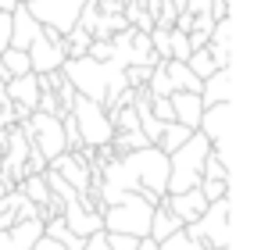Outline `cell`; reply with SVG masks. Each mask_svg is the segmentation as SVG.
Returning a JSON list of instances; mask_svg holds the SVG:
<instances>
[{
  "mask_svg": "<svg viewBox=\"0 0 261 250\" xmlns=\"http://www.w3.org/2000/svg\"><path fill=\"white\" fill-rule=\"evenodd\" d=\"M154 200H147L143 193H122L115 204L100 207V221L104 232H122L133 239H143L150 232V214H154Z\"/></svg>",
  "mask_w": 261,
  "mask_h": 250,
  "instance_id": "obj_1",
  "label": "cell"
},
{
  "mask_svg": "<svg viewBox=\"0 0 261 250\" xmlns=\"http://www.w3.org/2000/svg\"><path fill=\"white\" fill-rule=\"evenodd\" d=\"M207 150H211V143H207L200 132H193L179 150H172V154H168V186H165V193L193 189V186L200 182V168H204Z\"/></svg>",
  "mask_w": 261,
  "mask_h": 250,
  "instance_id": "obj_2",
  "label": "cell"
},
{
  "mask_svg": "<svg viewBox=\"0 0 261 250\" xmlns=\"http://www.w3.org/2000/svg\"><path fill=\"white\" fill-rule=\"evenodd\" d=\"M193 239H200L207 250L215 246H232V193L222 200H211L204 207V214L193 225H182Z\"/></svg>",
  "mask_w": 261,
  "mask_h": 250,
  "instance_id": "obj_3",
  "label": "cell"
},
{
  "mask_svg": "<svg viewBox=\"0 0 261 250\" xmlns=\"http://www.w3.org/2000/svg\"><path fill=\"white\" fill-rule=\"evenodd\" d=\"M72 118H75V129H79V140H83V147H108L111 143V136H115V125H111V118H108V111H104V104H97V100H90V97H79L75 93V100H72V111H68Z\"/></svg>",
  "mask_w": 261,
  "mask_h": 250,
  "instance_id": "obj_4",
  "label": "cell"
},
{
  "mask_svg": "<svg viewBox=\"0 0 261 250\" xmlns=\"http://www.w3.org/2000/svg\"><path fill=\"white\" fill-rule=\"evenodd\" d=\"M86 0H25V11L43 25L54 29L61 36H68L79 25V11H83Z\"/></svg>",
  "mask_w": 261,
  "mask_h": 250,
  "instance_id": "obj_5",
  "label": "cell"
},
{
  "mask_svg": "<svg viewBox=\"0 0 261 250\" xmlns=\"http://www.w3.org/2000/svg\"><path fill=\"white\" fill-rule=\"evenodd\" d=\"M29 68L36 72V75H47V72H58L61 65H65V36L61 33H54V29H43L40 25V36L29 43Z\"/></svg>",
  "mask_w": 261,
  "mask_h": 250,
  "instance_id": "obj_6",
  "label": "cell"
},
{
  "mask_svg": "<svg viewBox=\"0 0 261 250\" xmlns=\"http://www.w3.org/2000/svg\"><path fill=\"white\" fill-rule=\"evenodd\" d=\"M4 97L15 104V115H18V122H22V118H29V115L36 111V100H40V79H36V72H25V75H15V79H8V86H4Z\"/></svg>",
  "mask_w": 261,
  "mask_h": 250,
  "instance_id": "obj_7",
  "label": "cell"
},
{
  "mask_svg": "<svg viewBox=\"0 0 261 250\" xmlns=\"http://www.w3.org/2000/svg\"><path fill=\"white\" fill-rule=\"evenodd\" d=\"M47 168H50V172H58V175H61L75 193H90V179H93V172H90V164H86V161H79V154L65 150V154H58Z\"/></svg>",
  "mask_w": 261,
  "mask_h": 250,
  "instance_id": "obj_8",
  "label": "cell"
},
{
  "mask_svg": "<svg viewBox=\"0 0 261 250\" xmlns=\"http://www.w3.org/2000/svg\"><path fill=\"white\" fill-rule=\"evenodd\" d=\"M161 204H165V207H168L182 225H193V221L204 214V207H207V200H204L200 186L182 189V193H165V197H161Z\"/></svg>",
  "mask_w": 261,
  "mask_h": 250,
  "instance_id": "obj_9",
  "label": "cell"
},
{
  "mask_svg": "<svg viewBox=\"0 0 261 250\" xmlns=\"http://www.w3.org/2000/svg\"><path fill=\"white\" fill-rule=\"evenodd\" d=\"M43 236V218H22L11 229H0V250H29Z\"/></svg>",
  "mask_w": 261,
  "mask_h": 250,
  "instance_id": "obj_10",
  "label": "cell"
},
{
  "mask_svg": "<svg viewBox=\"0 0 261 250\" xmlns=\"http://www.w3.org/2000/svg\"><path fill=\"white\" fill-rule=\"evenodd\" d=\"M200 100L204 107L211 104H232V68H218L200 82Z\"/></svg>",
  "mask_w": 261,
  "mask_h": 250,
  "instance_id": "obj_11",
  "label": "cell"
},
{
  "mask_svg": "<svg viewBox=\"0 0 261 250\" xmlns=\"http://www.w3.org/2000/svg\"><path fill=\"white\" fill-rule=\"evenodd\" d=\"M168 104H172V115H175V122L197 132V125H200V115H204V100H200V93H179V90H175V93L168 97Z\"/></svg>",
  "mask_w": 261,
  "mask_h": 250,
  "instance_id": "obj_12",
  "label": "cell"
},
{
  "mask_svg": "<svg viewBox=\"0 0 261 250\" xmlns=\"http://www.w3.org/2000/svg\"><path fill=\"white\" fill-rule=\"evenodd\" d=\"M40 36V22L25 11V4H18L11 11V47L15 50H29V43Z\"/></svg>",
  "mask_w": 261,
  "mask_h": 250,
  "instance_id": "obj_13",
  "label": "cell"
},
{
  "mask_svg": "<svg viewBox=\"0 0 261 250\" xmlns=\"http://www.w3.org/2000/svg\"><path fill=\"white\" fill-rule=\"evenodd\" d=\"M165 75H168V82H172V93L179 90V93H200V79L186 68V61H165Z\"/></svg>",
  "mask_w": 261,
  "mask_h": 250,
  "instance_id": "obj_14",
  "label": "cell"
},
{
  "mask_svg": "<svg viewBox=\"0 0 261 250\" xmlns=\"http://www.w3.org/2000/svg\"><path fill=\"white\" fill-rule=\"evenodd\" d=\"M136 243L140 239H133V236H122V232H93V236H86L83 239V250H136Z\"/></svg>",
  "mask_w": 261,
  "mask_h": 250,
  "instance_id": "obj_15",
  "label": "cell"
},
{
  "mask_svg": "<svg viewBox=\"0 0 261 250\" xmlns=\"http://www.w3.org/2000/svg\"><path fill=\"white\" fill-rule=\"evenodd\" d=\"M179 229H182V221H179L165 204H158V207H154V214H150V232H147V236H150L154 243H161V239H168V236H172V232H179Z\"/></svg>",
  "mask_w": 261,
  "mask_h": 250,
  "instance_id": "obj_16",
  "label": "cell"
},
{
  "mask_svg": "<svg viewBox=\"0 0 261 250\" xmlns=\"http://www.w3.org/2000/svg\"><path fill=\"white\" fill-rule=\"evenodd\" d=\"M193 136V129H186V125H179V122H165V129H161V136H158V150L161 154H172V150H179L186 140Z\"/></svg>",
  "mask_w": 261,
  "mask_h": 250,
  "instance_id": "obj_17",
  "label": "cell"
},
{
  "mask_svg": "<svg viewBox=\"0 0 261 250\" xmlns=\"http://www.w3.org/2000/svg\"><path fill=\"white\" fill-rule=\"evenodd\" d=\"M122 29H129V22H125L122 15H100V11H97V22H93L90 36H93V40H111V36L122 33Z\"/></svg>",
  "mask_w": 261,
  "mask_h": 250,
  "instance_id": "obj_18",
  "label": "cell"
},
{
  "mask_svg": "<svg viewBox=\"0 0 261 250\" xmlns=\"http://www.w3.org/2000/svg\"><path fill=\"white\" fill-rule=\"evenodd\" d=\"M143 147H150V140L136 129V132H115L111 136V150H115V157H122V154H133V150H143Z\"/></svg>",
  "mask_w": 261,
  "mask_h": 250,
  "instance_id": "obj_19",
  "label": "cell"
},
{
  "mask_svg": "<svg viewBox=\"0 0 261 250\" xmlns=\"http://www.w3.org/2000/svg\"><path fill=\"white\" fill-rule=\"evenodd\" d=\"M18 189H22V197L33 200L36 207H43V204L50 200V189H47V179H43V175H25V179L18 182Z\"/></svg>",
  "mask_w": 261,
  "mask_h": 250,
  "instance_id": "obj_20",
  "label": "cell"
},
{
  "mask_svg": "<svg viewBox=\"0 0 261 250\" xmlns=\"http://www.w3.org/2000/svg\"><path fill=\"white\" fill-rule=\"evenodd\" d=\"M0 72H8L11 79H15V75L33 72V68H29V54H25V50H15V47L0 50Z\"/></svg>",
  "mask_w": 261,
  "mask_h": 250,
  "instance_id": "obj_21",
  "label": "cell"
},
{
  "mask_svg": "<svg viewBox=\"0 0 261 250\" xmlns=\"http://www.w3.org/2000/svg\"><path fill=\"white\" fill-rule=\"evenodd\" d=\"M186 68H190V72H193V75H197L200 82H204V79H207L211 72H218V68H215V61H211V54H207V47L193 50V54L186 58Z\"/></svg>",
  "mask_w": 261,
  "mask_h": 250,
  "instance_id": "obj_22",
  "label": "cell"
},
{
  "mask_svg": "<svg viewBox=\"0 0 261 250\" xmlns=\"http://www.w3.org/2000/svg\"><path fill=\"white\" fill-rule=\"evenodd\" d=\"M158 250H207V246H204L200 239H193L186 229H179V232H172L168 239H161Z\"/></svg>",
  "mask_w": 261,
  "mask_h": 250,
  "instance_id": "obj_23",
  "label": "cell"
},
{
  "mask_svg": "<svg viewBox=\"0 0 261 250\" xmlns=\"http://www.w3.org/2000/svg\"><path fill=\"white\" fill-rule=\"evenodd\" d=\"M200 179H222V182H232V172L225 168V161H222L215 150H207L204 168H200Z\"/></svg>",
  "mask_w": 261,
  "mask_h": 250,
  "instance_id": "obj_24",
  "label": "cell"
},
{
  "mask_svg": "<svg viewBox=\"0 0 261 250\" xmlns=\"http://www.w3.org/2000/svg\"><path fill=\"white\" fill-rule=\"evenodd\" d=\"M86 50H90V33L75 25V29L65 36V54H68V58H86Z\"/></svg>",
  "mask_w": 261,
  "mask_h": 250,
  "instance_id": "obj_25",
  "label": "cell"
},
{
  "mask_svg": "<svg viewBox=\"0 0 261 250\" xmlns=\"http://www.w3.org/2000/svg\"><path fill=\"white\" fill-rule=\"evenodd\" d=\"M147 93L150 97H172V82L165 75V61L150 68V79H147Z\"/></svg>",
  "mask_w": 261,
  "mask_h": 250,
  "instance_id": "obj_26",
  "label": "cell"
},
{
  "mask_svg": "<svg viewBox=\"0 0 261 250\" xmlns=\"http://www.w3.org/2000/svg\"><path fill=\"white\" fill-rule=\"evenodd\" d=\"M197 186H200V193H204L207 204H211V200H222V197L232 193V182H222V179H200Z\"/></svg>",
  "mask_w": 261,
  "mask_h": 250,
  "instance_id": "obj_27",
  "label": "cell"
},
{
  "mask_svg": "<svg viewBox=\"0 0 261 250\" xmlns=\"http://www.w3.org/2000/svg\"><path fill=\"white\" fill-rule=\"evenodd\" d=\"M122 75H125V86H129V90H143L147 79H150V68H147V65H125Z\"/></svg>",
  "mask_w": 261,
  "mask_h": 250,
  "instance_id": "obj_28",
  "label": "cell"
},
{
  "mask_svg": "<svg viewBox=\"0 0 261 250\" xmlns=\"http://www.w3.org/2000/svg\"><path fill=\"white\" fill-rule=\"evenodd\" d=\"M86 58H93V61H111V58H115V50H111V40H90V50H86Z\"/></svg>",
  "mask_w": 261,
  "mask_h": 250,
  "instance_id": "obj_29",
  "label": "cell"
},
{
  "mask_svg": "<svg viewBox=\"0 0 261 250\" xmlns=\"http://www.w3.org/2000/svg\"><path fill=\"white\" fill-rule=\"evenodd\" d=\"M11 47V11H0V50Z\"/></svg>",
  "mask_w": 261,
  "mask_h": 250,
  "instance_id": "obj_30",
  "label": "cell"
},
{
  "mask_svg": "<svg viewBox=\"0 0 261 250\" xmlns=\"http://www.w3.org/2000/svg\"><path fill=\"white\" fill-rule=\"evenodd\" d=\"M182 11H190V15H211V0H186Z\"/></svg>",
  "mask_w": 261,
  "mask_h": 250,
  "instance_id": "obj_31",
  "label": "cell"
},
{
  "mask_svg": "<svg viewBox=\"0 0 261 250\" xmlns=\"http://www.w3.org/2000/svg\"><path fill=\"white\" fill-rule=\"evenodd\" d=\"M100 15H122V0H97Z\"/></svg>",
  "mask_w": 261,
  "mask_h": 250,
  "instance_id": "obj_32",
  "label": "cell"
},
{
  "mask_svg": "<svg viewBox=\"0 0 261 250\" xmlns=\"http://www.w3.org/2000/svg\"><path fill=\"white\" fill-rule=\"evenodd\" d=\"M190 25H193V15L190 11H179L175 22H172V29H179V33H190Z\"/></svg>",
  "mask_w": 261,
  "mask_h": 250,
  "instance_id": "obj_33",
  "label": "cell"
},
{
  "mask_svg": "<svg viewBox=\"0 0 261 250\" xmlns=\"http://www.w3.org/2000/svg\"><path fill=\"white\" fill-rule=\"evenodd\" d=\"M29 250H65V246H61L58 239H50V236H40V239H36Z\"/></svg>",
  "mask_w": 261,
  "mask_h": 250,
  "instance_id": "obj_34",
  "label": "cell"
},
{
  "mask_svg": "<svg viewBox=\"0 0 261 250\" xmlns=\"http://www.w3.org/2000/svg\"><path fill=\"white\" fill-rule=\"evenodd\" d=\"M136 250H158V243H154V239H150V236H143V239H140V243H136Z\"/></svg>",
  "mask_w": 261,
  "mask_h": 250,
  "instance_id": "obj_35",
  "label": "cell"
},
{
  "mask_svg": "<svg viewBox=\"0 0 261 250\" xmlns=\"http://www.w3.org/2000/svg\"><path fill=\"white\" fill-rule=\"evenodd\" d=\"M22 4V0H0V11H15Z\"/></svg>",
  "mask_w": 261,
  "mask_h": 250,
  "instance_id": "obj_36",
  "label": "cell"
},
{
  "mask_svg": "<svg viewBox=\"0 0 261 250\" xmlns=\"http://www.w3.org/2000/svg\"><path fill=\"white\" fill-rule=\"evenodd\" d=\"M215 250H232V246H215Z\"/></svg>",
  "mask_w": 261,
  "mask_h": 250,
  "instance_id": "obj_37",
  "label": "cell"
},
{
  "mask_svg": "<svg viewBox=\"0 0 261 250\" xmlns=\"http://www.w3.org/2000/svg\"><path fill=\"white\" fill-rule=\"evenodd\" d=\"M122 4H125V0H122Z\"/></svg>",
  "mask_w": 261,
  "mask_h": 250,
  "instance_id": "obj_38",
  "label": "cell"
}]
</instances>
